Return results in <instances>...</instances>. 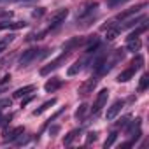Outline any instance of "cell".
I'll return each instance as SVG.
<instances>
[{"label": "cell", "mask_w": 149, "mask_h": 149, "mask_svg": "<svg viewBox=\"0 0 149 149\" xmlns=\"http://www.w3.org/2000/svg\"><path fill=\"white\" fill-rule=\"evenodd\" d=\"M47 54V49H37V47H30L26 51H23V54L19 56V67H28L32 61L40 60Z\"/></svg>", "instance_id": "1"}, {"label": "cell", "mask_w": 149, "mask_h": 149, "mask_svg": "<svg viewBox=\"0 0 149 149\" xmlns=\"http://www.w3.org/2000/svg\"><path fill=\"white\" fill-rule=\"evenodd\" d=\"M119 60H123V51H121V49H118L111 60H107V58H105V60L98 65V68H97V76H105L107 72H111V68H112Z\"/></svg>", "instance_id": "2"}, {"label": "cell", "mask_w": 149, "mask_h": 149, "mask_svg": "<svg viewBox=\"0 0 149 149\" xmlns=\"http://www.w3.org/2000/svg\"><path fill=\"white\" fill-rule=\"evenodd\" d=\"M68 58V51H65V53H61V54H58L49 65H46V67H42L40 68V76H47V74H51L53 70H56V68H60V65L61 63H65V60Z\"/></svg>", "instance_id": "3"}, {"label": "cell", "mask_w": 149, "mask_h": 149, "mask_svg": "<svg viewBox=\"0 0 149 149\" xmlns=\"http://www.w3.org/2000/svg\"><path fill=\"white\" fill-rule=\"evenodd\" d=\"M107 98H109V90L107 88H104V90H100L98 91V95H97V98H95V104H93V107H91V112H93V116H97L104 107H105V104H107Z\"/></svg>", "instance_id": "4"}, {"label": "cell", "mask_w": 149, "mask_h": 149, "mask_svg": "<svg viewBox=\"0 0 149 149\" xmlns=\"http://www.w3.org/2000/svg\"><path fill=\"white\" fill-rule=\"evenodd\" d=\"M97 84H98V76H93V77L86 79V81L79 86L77 95H81V97H88L90 93H93V90L97 88Z\"/></svg>", "instance_id": "5"}, {"label": "cell", "mask_w": 149, "mask_h": 149, "mask_svg": "<svg viewBox=\"0 0 149 149\" xmlns=\"http://www.w3.org/2000/svg\"><path fill=\"white\" fill-rule=\"evenodd\" d=\"M67 16H68V9H58V11H54L51 14V18H49V30L60 26L67 19Z\"/></svg>", "instance_id": "6"}, {"label": "cell", "mask_w": 149, "mask_h": 149, "mask_svg": "<svg viewBox=\"0 0 149 149\" xmlns=\"http://www.w3.org/2000/svg\"><path fill=\"white\" fill-rule=\"evenodd\" d=\"M121 107H123V100H114L112 102V105L107 109V114H105V118L109 119V121H112V119H116V116L119 114V111H121Z\"/></svg>", "instance_id": "7"}, {"label": "cell", "mask_w": 149, "mask_h": 149, "mask_svg": "<svg viewBox=\"0 0 149 149\" xmlns=\"http://www.w3.org/2000/svg\"><path fill=\"white\" fill-rule=\"evenodd\" d=\"M142 7H146V4H139L137 7H132V9H126L125 13H119V14H118V16H116V18H114L112 21H125L126 18H130V16H135V14H137V13H139V11L142 9Z\"/></svg>", "instance_id": "8"}, {"label": "cell", "mask_w": 149, "mask_h": 149, "mask_svg": "<svg viewBox=\"0 0 149 149\" xmlns=\"http://www.w3.org/2000/svg\"><path fill=\"white\" fill-rule=\"evenodd\" d=\"M26 25H28L26 21H2L0 30H19V28H25Z\"/></svg>", "instance_id": "9"}, {"label": "cell", "mask_w": 149, "mask_h": 149, "mask_svg": "<svg viewBox=\"0 0 149 149\" xmlns=\"http://www.w3.org/2000/svg\"><path fill=\"white\" fill-rule=\"evenodd\" d=\"M21 133H25V128H23V126H16V128H13L11 132H6L4 140H6V142H14Z\"/></svg>", "instance_id": "10"}, {"label": "cell", "mask_w": 149, "mask_h": 149, "mask_svg": "<svg viewBox=\"0 0 149 149\" xmlns=\"http://www.w3.org/2000/svg\"><path fill=\"white\" fill-rule=\"evenodd\" d=\"M61 88V79L60 77H51L46 84H44V90L47 91V93H53V91H56V90H60Z\"/></svg>", "instance_id": "11"}, {"label": "cell", "mask_w": 149, "mask_h": 149, "mask_svg": "<svg viewBox=\"0 0 149 149\" xmlns=\"http://www.w3.org/2000/svg\"><path fill=\"white\" fill-rule=\"evenodd\" d=\"M32 91H35V86H33V84H26V86H23V88H18V90L13 93V97H14V98H23V97H26V95L32 93Z\"/></svg>", "instance_id": "12"}, {"label": "cell", "mask_w": 149, "mask_h": 149, "mask_svg": "<svg viewBox=\"0 0 149 149\" xmlns=\"http://www.w3.org/2000/svg\"><path fill=\"white\" fill-rule=\"evenodd\" d=\"M135 72H137V70H135L133 67H128L126 70H123L119 76H118V83H126V81H130V79L135 76Z\"/></svg>", "instance_id": "13"}, {"label": "cell", "mask_w": 149, "mask_h": 149, "mask_svg": "<svg viewBox=\"0 0 149 149\" xmlns=\"http://www.w3.org/2000/svg\"><path fill=\"white\" fill-rule=\"evenodd\" d=\"M84 63H86V60H77L76 63H74L72 67H68V70H67V74L72 77V76H76V74H79L83 68H84Z\"/></svg>", "instance_id": "14"}, {"label": "cell", "mask_w": 149, "mask_h": 149, "mask_svg": "<svg viewBox=\"0 0 149 149\" xmlns=\"http://www.w3.org/2000/svg\"><path fill=\"white\" fill-rule=\"evenodd\" d=\"M126 42H128V44H126V49H128L130 53H137V51H140L142 42H140L139 37H135V39H132V40H126Z\"/></svg>", "instance_id": "15"}, {"label": "cell", "mask_w": 149, "mask_h": 149, "mask_svg": "<svg viewBox=\"0 0 149 149\" xmlns=\"http://www.w3.org/2000/svg\"><path fill=\"white\" fill-rule=\"evenodd\" d=\"M54 104H56V98H49V100H46V102H44V104H42L39 109H35V111H33V116H39V114H42L44 111H47V109H49V107H53Z\"/></svg>", "instance_id": "16"}, {"label": "cell", "mask_w": 149, "mask_h": 149, "mask_svg": "<svg viewBox=\"0 0 149 149\" xmlns=\"http://www.w3.org/2000/svg\"><path fill=\"white\" fill-rule=\"evenodd\" d=\"M81 42H83V39H81V37H74V39H70L68 42H65V44H63V51H68V53H70V49H74L76 46H79Z\"/></svg>", "instance_id": "17"}, {"label": "cell", "mask_w": 149, "mask_h": 149, "mask_svg": "<svg viewBox=\"0 0 149 149\" xmlns=\"http://www.w3.org/2000/svg\"><path fill=\"white\" fill-rule=\"evenodd\" d=\"M14 56H16V53H11V54H7V56H4V58H0V70L6 68V67H9V65L14 61Z\"/></svg>", "instance_id": "18"}, {"label": "cell", "mask_w": 149, "mask_h": 149, "mask_svg": "<svg viewBox=\"0 0 149 149\" xmlns=\"http://www.w3.org/2000/svg\"><path fill=\"white\" fill-rule=\"evenodd\" d=\"M79 133H81V130H72V132H68L67 137L63 139V144H65V146H70L74 140H76V137H77Z\"/></svg>", "instance_id": "19"}, {"label": "cell", "mask_w": 149, "mask_h": 149, "mask_svg": "<svg viewBox=\"0 0 149 149\" xmlns=\"http://www.w3.org/2000/svg\"><path fill=\"white\" fill-rule=\"evenodd\" d=\"M98 46H100V42H98V39H90V42H88V46H86V53H95V49H98Z\"/></svg>", "instance_id": "20"}, {"label": "cell", "mask_w": 149, "mask_h": 149, "mask_svg": "<svg viewBox=\"0 0 149 149\" xmlns=\"http://www.w3.org/2000/svg\"><path fill=\"white\" fill-rule=\"evenodd\" d=\"M147 86H149V76L147 74H142V77L139 81V90L144 91V90H147Z\"/></svg>", "instance_id": "21"}, {"label": "cell", "mask_w": 149, "mask_h": 149, "mask_svg": "<svg viewBox=\"0 0 149 149\" xmlns=\"http://www.w3.org/2000/svg\"><path fill=\"white\" fill-rule=\"evenodd\" d=\"M86 111H88V105H86V104H81V105L77 107L76 114H74V116H76V119H83L84 114H86Z\"/></svg>", "instance_id": "22"}, {"label": "cell", "mask_w": 149, "mask_h": 149, "mask_svg": "<svg viewBox=\"0 0 149 149\" xmlns=\"http://www.w3.org/2000/svg\"><path fill=\"white\" fill-rule=\"evenodd\" d=\"M142 63H144V58H142V56L139 54V56H135V58L132 60V63H130V67H133L135 70H139V68L142 67Z\"/></svg>", "instance_id": "23"}, {"label": "cell", "mask_w": 149, "mask_h": 149, "mask_svg": "<svg viewBox=\"0 0 149 149\" xmlns=\"http://www.w3.org/2000/svg\"><path fill=\"white\" fill-rule=\"evenodd\" d=\"M14 39V35H9L7 39H4V40H0V54H2L6 49H7V46H9V42Z\"/></svg>", "instance_id": "24"}, {"label": "cell", "mask_w": 149, "mask_h": 149, "mask_svg": "<svg viewBox=\"0 0 149 149\" xmlns=\"http://www.w3.org/2000/svg\"><path fill=\"white\" fill-rule=\"evenodd\" d=\"M126 2H128V0H105V4L109 7H119V6H123Z\"/></svg>", "instance_id": "25"}, {"label": "cell", "mask_w": 149, "mask_h": 149, "mask_svg": "<svg viewBox=\"0 0 149 149\" xmlns=\"http://www.w3.org/2000/svg\"><path fill=\"white\" fill-rule=\"evenodd\" d=\"M116 139H118V133H116V132H112V133L109 135V139L105 140V144H104V147H105V149H107V147H111V146H112V144L116 142Z\"/></svg>", "instance_id": "26"}, {"label": "cell", "mask_w": 149, "mask_h": 149, "mask_svg": "<svg viewBox=\"0 0 149 149\" xmlns=\"http://www.w3.org/2000/svg\"><path fill=\"white\" fill-rule=\"evenodd\" d=\"M128 121H130V116H123V118L116 123V126H118V128H119V126L125 128V126H128Z\"/></svg>", "instance_id": "27"}, {"label": "cell", "mask_w": 149, "mask_h": 149, "mask_svg": "<svg viewBox=\"0 0 149 149\" xmlns=\"http://www.w3.org/2000/svg\"><path fill=\"white\" fill-rule=\"evenodd\" d=\"M26 142H28V137H23V133L14 140V144H16V146H23V144H26Z\"/></svg>", "instance_id": "28"}, {"label": "cell", "mask_w": 149, "mask_h": 149, "mask_svg": "<svg viewBox=\"0 0 149 149\" xmlns=\"http://www.w3.org/2000/svg\"><path fill=\"white\" fill-rule=\"evenodd\" d=\"M4 107H11V98H4V100H0V109H4Z\"/></svg>", "instance_id": "29"}, {"label": "cell", "mask_w": 149, "mask_h": 149, "mask_svg": "<svg viewBox=\"0 0 149 149\" xmlns=\"http://www.w3.org/2000/svg\"><path fill=\"white\" fill-rule=\"evenodd\" d=\"M42 14H44V9H42V7H39V9H35V11L32 13V16H33V18H40Z\"/></svg>", "instance_id": "30"}, {"label": "cell", "mask_w": 149, "mask_h": 149, "mask_svg": "<svg viewBox=\"0 0 149 149\" xmlns=\"http://www.w3.org/2000/svg\"><path fill=\"white\" fill-rule=\"evenodd\" d=\"M95 140H97V133L91 132V133L88 135V139H86V144H91V142H95Z\"/></svg>", "instance_id": "31"}, {"label": "cell", "mask_w": 149, "mask_h": 149, "mask_svg": "<svg viewBox=\"0 0 149 149\" xmlns=\"http://www.w3.org/2000/svg\"><path fill=\"white\" fill-rule=\"evenodd\" d=\"M32 100H33V95H30V97H26V98H25V100L21 102V107H25V105H28V104H30Z\"/></svg>", "instance_id": "32"}, {"label": "cell", "mask_w": 149, "mask_h": 149, "mask_svg": "<svg viewBox=\"0 0 149 149\" xmlns=\"http://www.w3.org/2000/svg\"><path fill=\"white\" fill-rule=\"evenodd\" d=\"M9 79H11V76L7 74V76H4V77H0V84H6V83H9Z\"/></svg>", "instance_id": "33"}, {"label": "cell", "mask_w": 149, "mask_h": 149, "mask_svg": "<svg viewBox=\"0 0 149 149\" xmlns=\"http://www.w3.org/2000/svg\"><path fill=\"white\" fill-rule=\"evenodd\" d=\"M2 4H13V2H21V0H0Z\"/></svg>", "instance_id": "34"}, {"label": "cell", "mask_w": 149, "mask_h": 149, "mask_svg": "<svg viewBox=\"0 0 149 149\" xmlns=\"http://www.w3.org/2000/svg\"><path fill=\"white\" fill-rule=\"evenodd\" d=\"M58 130H60V128H58V126H53V128H51V130H49V133H56V132H58Z\"/></svg>", "instance_id": "35"}, {"label": "cell", "mask_w": 149, "mask_h": 149, "mask_svg": "<svg viewBox=\"0 0 149 149\" xmlns=\"http://www.w3.org/2000/svg\"><path fill=\"white\" fill-rule=\"evenodd\" d=\"M2 91H4V90H0V93H2Z\"/></svg>", "instance_id": "36"}]
</instances>
